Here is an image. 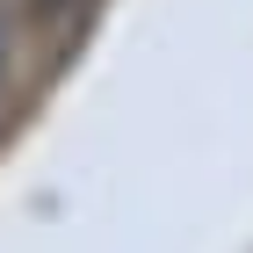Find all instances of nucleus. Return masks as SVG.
Wrapping results in <instances>:
<instances>
[{"mask_svg": "<svg viewBox=\"0 0 253 253\" xmlns=\"http://www.w3.org/2000/svg\"><path fill=\"white\" fill-rule=\"evenodd\" d=\"M0 80H7V37H0Z\"/></svg>", "mask_w": 253, "mask_h": 253, "instance_id": "nucleus-1", "label": "nucleus"}]
</instances>
